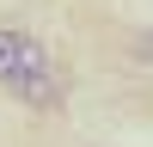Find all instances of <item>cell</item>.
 I'll return each mask as SVG.
<instances>
[{
  "mask_svg": "<svg viewBox=\"0 0 153 147\" xmlns=\"http://www.w3.org/2000/svg\"><path fill=\"white\" fill-rule=\"evenodd\" d=\"M129 55L141 61V68H153V24H147V31H135V43H129Z\"/></svg>",
  "mask_w": 153,
  "mask_h": 147,
  "instance_id": "3",
  "label": "cell"
},
{
  "mask_svg": "<svg viewBox=\"0 0 153 147\" xmlns=\"http://www.w3.org/2000/svg\"><path fill=\"white\" fill-rule=\"evenodd\" d=\"M31 55H43V43H37V37H25V31H0V80H12Z\"/></svg>",
  "mask_w": 153,
  "mask_h": 147,
  "instance_id": "2",
  "label": "cell"
},
{
  "mask_svg": "<svg viewBox=\"0 0 153 147\" xmlns=\"http://www.w3.org/2000/svg\"><path fill=\"white\" fill-rule=\"evenodd\" d=\"M6 86H12V92L25 98V104H37V110L61 104V74H55V61H49V55H31V61H25V68L12 74Z\"/></svg>",
  "mask_w": 153,
  "mask_h": 147,
  "instance_id": "1",
  "label": "cell"
}]
</instances>
